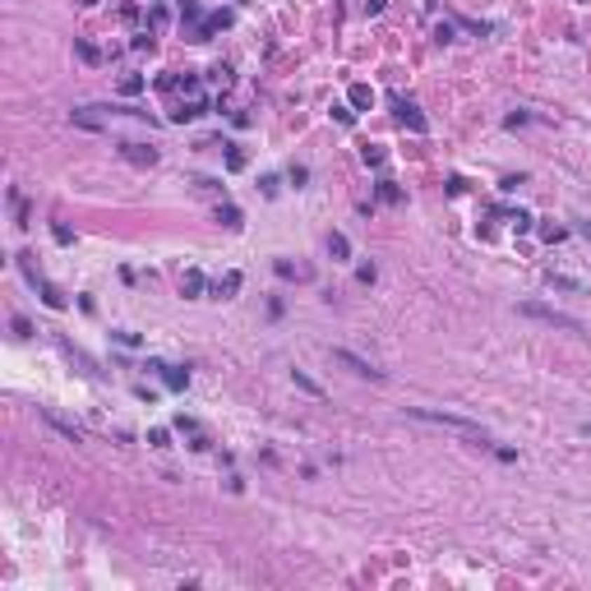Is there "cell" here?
Masks as SVG:
<instances>
[{
    "instance_id": "cell-1",
    "label": "cell",
    "mask_w": 591,
    "mask_h": 591,
    "mask_svg": "<svg viewBox=\"0 0 591 591\" xmlns=\"http://www.w3.org/2000/svg\"><path fill=\"white\" fill-rule=\"evenodd\" d=\"M407 416H416V421H430V425H444V430H458V435H467V439H480V444H485V430H480L476 421H467V416L435 412V407H407Z\"/></svg>"
},
{
    "instance_id": "cell-2",
    "label": "cell",
    "mask_w": 591,
    "mask_h": 591,
    "mask_svg": "<svg viewBox=\"0 0 591 591\" xmlns=\"http://www.w3.org/2000/svg\"><path fill=\"white\" fill-rule=\"evenodd\" d=\"M522 314H527V319H541V324H550V328H564V333H582V324L573 319V314H564V310H550V305H536V301H527V305H522Z\"/></svg>"
},
{
    "instance_id": "cell-3",
    "label": "cell",
    "mask_w": 591,
    "mask_h": 591,
    "mask_svg": "<svg viewBox=\"0 0 591 591\" xmlns=\"http://www.w3.org/2000/svg\"><path fill=\"white\" fill-rule=\"evenodd\" d=\"M333 356H337V360H342V365H351V369H356V374H360V379H383V369H374V365H369V360H360V356H351V351H346V346H337Z\"/></svg>"
},
{
    "instance_id": "cell-4",
    "label": "cell",
    "mask_w": 591,
    "mask_h": 591,
    "mask_svg": "<svg viewBox=\"0 0 591 591\" xmlns=\"http://www.w3.org/2000/svg\"><path fill=\"white\" fill-rule=\"evenodd\" d=\"M398 121H402V125H412V130H416V134H425V116H421V111H416L412 102H398Z\"/></svg>"
},
{
    "instance_id": "cell-5",
    "label": "cell",
    "mask_w": 591,
    "mask_h": 591,
    "mask_svg": "<svg viewBox=\"0 0 591 591\" xmlns=\"http://www.w3.org/2000/svg\"><path fill=\"white\" fill-rule=\"evenodd\" d=\"M46 425H56V430L69 439V444H83V430H79V425H69V421H60L56 412H46Z\"/></svg>"
},
{
    "instance_id": "cell-6",
    "label": "cell",
    "mask_w": 591,
    "mask_h": 591,
    "mask_svg": "<svg viewBox=\"0 0 591 591\" xmlns=\"http://www.w3.org/2000/svg\"><path fill=\"white\" fill-rule=\"evenodd\" d=\"M125 157L139 162V167H153V162H157V153H153V148H144V144H125Z\"/></svg>"
},
{
    "instance_id": "cell-7",
    "label": "cell",
    "mask_w": 591,
    "mask_h": 591,
    "mask_svg": "<svg viewBox=\"0 0 591 591\" xmlns=\"http://www.w3.org/2000/svg\"><path fill=\"white\" fill-rule=\"evenodd\" d=\"M236 287H240V273H226V278H217V282H212V296H217V301H226V296H231Z\"/></svg>"
},
{
    "instance_id": "cell-8",
    "label": "cell",
    "mask_w": 591,
    "mask_h": 591,
    "mask_svg": "<svg viewBox=\"0 0 591 591\" xmlns=\"http://www.w3.org/2000/svg\"><path fill=\"white\" fill-rule=\"evenodd\" d=\"M199 291H203V273H199V268H190V273L180 278V296H199Z\"/></svg>"
},
{
    "instance_id": "cell-9",
    "label": "cell",
    "mask_w": 591,
    "mask_h": 591,
    "mask_svg": "<svg viewBox=\"0 0 591 591\" xmlns=\"http://www.w3.org/2000/svg\"><path fill=\"white\" fill-rule=\"evenodd\" d=\"M369 102H374L369 83H351V107H369Z\"/></svg>"
},
{
    "instance_id": "cell-10",
    "label": "cell",
    "mask_w": 591,
    "mask_h": 591,
    "mask_svg": "<svg viewBox=\"0 0 591 591\" xmlns=\"http://www.w3.org/2000/svg\"><path fill=\"white\" fill-rule=\"evenodd\" d=\"M328 250H333L337 259H346V254H351V240H346L342 231H333V236H328Z\"/></svg>"
},
{
    "instance_id": "cell-11",
    "label": "cell",
    "mask_w": 591,
    "mask_h": 591,
    "mask_svg": "<svg viewBox=\"0 0 591 591\" xmlns=\"http://www.w3.org/2000/svg\"><path fill=\"white\" fill-rule=\"evenodd\" d=\"M199 111H203V97H190V102H185V107L176 111V121H194Z\"/></svg>"
},
{
    "instance_id": "cell-12",
    "label": "cell",
    "mask_w": 591,
    "mask_h": 591,
    "mask_svg": "<svg viewBox=\"0 0 591 591\" xmlns=\"http://www.w3.org/2000/svg\"><path fill=\"white\" fill-rule=\"evenodd\" d=\"M379 199H388V203H398L402 194H398V185H393V180H379Z\"/></svg>"
},
{
    "instance_id": "cell-13",
    "label": "cell",
    "mask_w": 591,
    "mask_h": 591,
    "mask_svg": "<svg viewBox=\"0 0 591 591\" xmlns=\"http://www.w3.org/2000/svg\"><path fill=\"white\" fill-rule=\"evenodd\" d=\"M217 217H222V222H226V226H240V212H236V208H231V203H226V208H217Z\"/></svg>"
},
{
    "instance_id": "cell-14",
    "label": "cell",
    "mask_w": 591,
    "mask_h": 591,
    "mask_svg": "<svg viewBox=\"0 0 591 591\" xmlns=\"http://www.w3.org/2000/svg\"><path fill=\"white\" fill-rule=\"evenodd\" d=\"M167 383H171V388H185V383H190V374H180V369H167Z\"/></svg>"
},
{
    "instance_id": "cell-15",
    "label": "cell",
    "mask_w": 591,
    "mask_h": 591,
    "mask_svg": "<svg viewBox=\"0 0 591 591\" xmlns=\"http://www.w3.org/2000/svg\"><path fill=\"white\" fill-rule=\"evenodd\" d=\"M148 444H153V448H167L171 435H167V430H153V435H148Z\"/></svg>"
},
{
    "instance_id": "cell-16",
    "label": "cell",
    "mask_w": 591,
    "mask_h": 591,
    "mask_svg": "<svg viewBox=\"0 0 591 591\" xmlns=\"http://www.w3.org/2000/svg\"><path fill=\"white\" fill-rule=\"evenodd\" d=\"M582 236H591V222H582Z\"/></svg>"
},
{
    "instance_id": "cell-17",
    "label": "cell",
    "mask_w": 591,
    "mask_h": 591,
    "mask_svg": "<svg viewBox=\"0 0 591 591\" xmlns=\"http://www.w3.org/2000/svg\"><path fill=\"white\" fill-rule=\"evenodd\" d=\"M587 435H591V425H587Z\"/></svg>"
}]
</instances>
